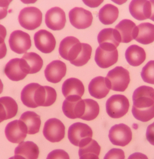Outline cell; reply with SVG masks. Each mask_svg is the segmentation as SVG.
Wrapping results in <instances>:
<instances>
[{"instance_id": "6da1fadb", "label": "cell", "mask_w": 154, "mask_h": 159, "mask_svg": "<svg viewBox=\"0 0 154 159\" xmlns=\"http://www.w3.org/2000/svg\"><path fill=\"white\" fill-rule=\"evenodd\" d=\"M59 52L64 59L79 67L84 66L90 59L92 48L88 44L81 43L75 37L69 36L61 41Z\"/></svg>"}, {"instance_id": "7a4b0ae2", "label": "cell", "mask_w": 154, "mask_h": 159, "mask_svg": "<svg viewBox=\"0 0 154 159\" xmlns=\"http://www.w3.org/2000/svg\"><path fill=\"white\" fill-rule=\"evenodd\" d=\"M93 135L90 127L84 123H74L68 130V137L70 142L79 148L88 143L92 140Z\"/></svg>"}, {"instance_id": "3957f363", "label": "cell", "mask_w": 154, "mask_h": 159, "mask_svg": "<svg viewBox=\"0 0 154 159\" xmlns=\"http://www.w3.org/2000/svg\"><path fill=\"white\" fill-rule=\"evenodd\" d=\"M106 78L110 89L117 92L125 91L130 81L129 71L121 66L110 70Z\"/></svg>"}, {"instance_id": "277c9868", "label": "cell", "mask_w": 154, "mask_h": 159, "mask_svg": "<svg viewBox=\"0 0 154 159\" xmlns=\"http://www.w3.org/2000/svg\"><path fill=\"white\" fill-rule=\"evenodd\" d=\"M129 102L125 96L120 94L112 96L106 102L107 113L112 118L122 117L129 111Z\"/></svg>"}, {"instance_id": "5b68a950", "label": "cell", "mask_w": 154, "mask_h": 159, "mask_svg": "<svg viewBox=\"0 0 154 159\" xmlns=\"http://www.w3.org/2000/svg\"><path fill=\"white\" fill-rule=\"evenodd\" d=\"M20 25L26 30H33L41 25L43 14L35 7H27L20 11L18 17Z\"/></svg>"}, {"instance_id": "8992f818", "label": "cell", "mask_w": 154, "mask_h": 159, "mask_svg": "<svg viewBox=\"0 0 154 159\" xmlns=\"http://www.w3.org/2000/svg\"><path fill=\"white\" fill-rule=\"evenodd\" d=\"M85 109L84 100L82 99L80 97H69L63 103V112L69 119H81L84 114Z\"/></svg>"}, {"instance_id": "52a82bcc", "label": "cell", "mask_w": 154, "mask_h": 159, "mask_svg": "<svg viewBox=\"0 0 154 159\" xmlns=\"http://www.w3.org/2000/svg\"><path fill=\"white\" fill-rule=\"evenodd\" d=\"M109 138L114 145L125 147L132 140V130L129 127L125 124L116 125L110 129Z\"/></svg>"}, {"instance_id": "ba28073f", "label": "cell", "mask_w": 154, "mask_h": 159, "mask_svg": "<svg viewBox=\"0 0 154 159\" xmlns=\"http://www.w3.org/2000/svg\"><path fill=\"white\" fill-rule=\"evenodd\" d=\"M43 134L45 138L50 142L58 143L65 138V125L58 119H49L45 123Z\"/></svg>"}, {"instance_id": "9c48e42d", "label": "cell", "mask_w": 154, "mask_h": 159, "mask_svg": "<svg viewBox=\"0 0 154 159\" xmlns=\"http://www.w3.org/2000/svg\"><path fill=\"white\" fill-rule=\"evenodd\" d=\"M133 106L138 109L148 108L154 105V89L142 86L137 88L133 95Z\"/></svg>"}, {"instance_id": "30bf717a", "label": "cell", "mask_w": 154, "mask_h": 159, "mask_svg": "<svg viewBox=\"0 0 154 159\" xmlns=\"http://www.w3.org/2000/svg\"><path fill=\"white\" fill-rule=\"evenodd\" d=\"M9 43L11 50L19 54L26 52L32 46L29 35L19 30L14 31L11 34Z\"/></svg>"}, {"instance_id": "8fae6325", "label": "cell", "mask_w": 154, "mask_h": 159, "mask_svg": "<svg viewBox=\"0 0 154 159\" xmlns=\"http://www.w3.org/2000/svg\"><path fill=\"white\" fill-rule=\"evenodd\" d=\"M69 16L71 24L79 30L89 27L93 22L92 13L83 8H74L69 12Z\"/></svg>"}, {"instance_id": "7c38bea8", "label": "cell", "mask_w": 154, "mask_h": 159, "mask_svg": "<svg viewBox=\"0 0 154 159\" xmlns=\"http://www.w3.org/2000/svg\"><path fill=\"white\" fill-rule=\"evenodd\" d=\"M8 140L13 143H22L28 134L27 128L20 120H15L7 124L5 130Z\"/></svg>"}, {"instance_id": "4fadbf2b", "label": "cell", "mask_w": 154, "mask_h": 159, "mask_svg": "<svg viewBox=\"0 0 154 159\" xmlns=\"http://www.w3.org/2000/svg\"><path fill=\"white\" fill-rule=\"evenodd\" d=\"M57 92L54 88L48 86L38 84L34 94V103L36 107H48L52 106L56 102Z\"/></svg>"}, {"instance_id": "5bb4252c", "label": "cell", "mask_w": 154, "mask_h": 159, "mask_svg": "<svg viewBox=\"0 0 154 159\" xmlns=\"http://www.w3.org/2000/svg\"><path fill=\"white\" fill-rule=\"evenodd\" d=\"M118 57L117 49H113L99 46L96 50L95 61L100 68L106 69L117 62Z\"/></svg>"}, {"instance_id": "9a60e30c", "label": "cell", "mask_w": 154, "mask_h": 159, "mask_svg": "<svg viewBox=\"0 0 154 159\" xmlns=\"http://www.w3.org/2000/svg\"><path fill=\"white\" fill-rule=\"evenodd\" d=\"M35 45L38 50L43 53L52 52L55 49L56 41L51 32L45 30L37 32L34 36Z\"/></svg>"}, {"instance_id": "2e32d148", "label": "cell", "mask_w": 154, "mask_h": 159, "mask_svg": "<svg viewBox=\"0 0 154 159\" xmlns=\"http://www.w3.org/2000/svg\"><path fill=\"white\" fill-rule=\"evenodd\" d=\"M66 22V13L59 7L52 8L45 16L46 25L52 30H60L65 27Z\"/></svg>"}, {"instance_id": "e0dca14e", "label": "cell", "mask_w": 154, "mask_h": 159, "mask_svg": "<svg viewBox=\"0 0 154 159\" xmlns=\"http://www.w3.org/2000/svg\"><path fill=\"white\" fill-rule=\"evenodd\" d=\"M67 68L66 64L60 60L51 62L46 67L45 76L48 81L57 84L66 75Z\"/></svg>"}, {"instance_id": "ac0fdd59", "label": "cell", "mask_w": 154, "mask_h": 159, "mask_svg": "<svg viewBox=\"0 0 154 159\" xmlns=\"http://www.w3.org/2000/svg\"><path fill=\"white\" fill-rule=\"evenodd\" d=\"M20 63L23 70L27 75L38 72L43 64L40 56L35 52L25 53L20 59Z\"/></svg>"}, {"instance_id": "d6986e66", "label": "cell", "mask_w": 154, "mask_h": 159, "mask_svg": "<svg viewBox=\"0 0 154 159\" xmlns=\"http://www.w3.org/2000/svg\"><path fill=\"white\" fill-rule=\"evenodd\" d=\"M152 6L150 1H132L129 6V10L132 16L138 20L149 19Z\"/></svg>"}, {"instance_id": "ffe728a7", "label": "cell", "mask_w": 154, "mask_h": 159, "mask_svg": "<svg viewBox=\"0 0 154 159\" xmlns=\"http://www.w3.org/2000/svg\"><path fill=\"white\" fill-rule=\"evenodd\" d=\"M115 29L120 34L121 43H128L135 39L137 37L138 28L136 24L131 20H122L116 26Z\"/></svg>"}, {"instance_id": "44dd1931", "label": "cell", "mask_w": 154, "mask_h": 159, "mask_svg": "<svg viewBox=\"0 0 154 159\" xmlns=\"http://www.w3.org/2000/svg\"><path fill=\"white\" fill-rule=\"evenodd\" d=\"M97 40L100 46L116 49L121 41L119 32L112 28H106L101 30L98 35Z\"/></svg>"}, {"instance_id": "7402d4cb", "label": "cell", "mask_w": 154, "mask_h": 159, "mask_svg": "<svg viewBox=\"0 0 154 159\" xmlns=\"http://www.w3.org/2000/svg\"><path fill=\"white\" fill-rule=\"evenodd\" d=\"M88 91L93 98L98 99L105 98L110 91L106 78L98 76L93 79L89 84Z\"/></svg>"}, {"instance_id": "603a6c76", "label": "cell", "mask_w": 154, "mask_h": 159, "mask_svg": "<svg viewBox=\"0 0 154 159\" xmlns=\"http://www.w3.org/2000/svg\"><path fill=\"white\" fill-rule=\"evenodd\" d=\"M18 106L15 100L10 97L0 98V123L13 118L18 112Z\"/></svg>"}, {"instance_id": "cb8c5ba5", "label": "cell", "mask_w": 154, "mask_h": 159, "mask_svg": "<svg viewBox=\"0 0 154 159\" xmlns=\"http://www.w3.org/2000/svg\"><path fill=\"white\" fill-rule=\"evenodd\" d=\"M84 86L83 83L77 78H71L64 82L62 92L64 97H79L82 98L84 93Z\"/></svg>"}, {"instance_id": "d4e9b609", "label": "cell", "mask_w": 154, "mask_h": 159, "mask_svg": "<svg viewBox=\"0 0 154 159\" xmlns=\"http://www.w3.org/2000/svg\"><path fill=\"white\" fill-rule=\"evenodd\" d=\"M4 72L7 77L13 81L22 80L27 75L22 67L20 58L10 60L5 66Z\"/></svg>"}, {"instance_id": "484cf974", "label": "cell", "mask_w": 154, "mask_h": 159, "mask_svg": "<svg viewBox=\"0 0 154 159\" xmlns=\"http://www.w3.org/2000/svg\"><path fill=\"white\" fill-rule=\"evenodd\" d=\"M125 56L128 63L133 66H140L146 58L145 50L137 45L129 46L126 51Z\"/></svg>"}, {"instance_id": "4316f807", "label": "cell", "mask_w": 154, "mask_h": 159, "mask_svg": "<svg viewBox=\"0 0 154 159\" xmlns=\"http://www.w3.org/2000/svg\"><path fill=\"white\" fill-rule=\"evenodd\" d=\"M39 154L38 147L31 141L20 143L15 150V155L21 156L25 159H38Z\"/></svg>"}, {"instance_id": "83f0119b", "label": "cell", "mask_w": 154, "mask_h": 159, "mask_svg": "<svg viewBox=\"0 0 154 159\" xmlns=\"http://www.w3.org/2000/svg\"><path fill=\"white\" fill-rule=\"evenodd\" d=\"M20 120L22 121L26 126L29 134H35L39 131L41 125L40 116L34 112H25L22 114Z\"/></svg>"}, {"instance_id": "f1b7e54d", "label": "cell", "mask_w": 154, "mask_h": 159, "mask_svg": "<svg viewBox=\"0 0 154 159\" xmlns=\"http://www.w3.org/2000/svg\"><path fill=\"white\" fill-rule=\"evenodd\" d=\"M137 42L142 44H149L154 42V25L150 23H143L137 26Z\"/></svg>"}, {"instance_id": "f546056e", "label": "cell", "mask_w": 154, "mask_h": 159, "mask_svg": "<svg viewBox=\"0 0 154 159\" xmlns=\"http://www.w3.org/2000/svg\"><path fill=\"white\" fill-rule=\"evenodd\" d=\"M119 14V9L116 7L107 4L100 10L98 18L101 22L104 25H111L116 20Z\"/></svg>"}, {"instance_id": "4dcf8cb0", "label": "cell", "mask_w": 154, "mask_h": 159, "mask_svg": "<svg viewBox=\"0 0 154 159\" xmlns=\"http://www.w3.org/2000/svg\"><path fill=\"white\" fill-rule=\"evenodd\" d=\"M38 84L31 83L24 87L21 93V99L23 103L29 108H36L34 94Z\"/></svg>"}, {"instance_id": "1f68e13d", "label": "cell", "mask_w": 154, "mask_h": 159, "mask_svg": "<svg viewBox=\"0 0 154 159\" xmlns=\"http://www.w3.org/2000/svg\"><path fill=\"white\" fill-rule=\"evenodd\" d=\"M84 100L85 103V109L84 114L81 119L86 121L93 120L95 119L99 114V106L95 100L91 99Z\"/></svg>"}, {"instance_id": "d6a6232c", "label": "cell", "mask_w": 154, "mask_h": 159, "mask_svg": "<svg viewBox=\"0 0 154 159\" xmlns=\"http://www.w3.org/2000/svg\"><path fill=\"white\" fill-rule=\"evenodd\" d=\"M132 112L135 118L143 122H146L154 118V105L145 109H138L133 106Z\"/></svg>"}, {"instance_id": "836d02e7", "label": "cell", "mask_w": 154, "mask_h": 159, "mask_svg": "<svg viewBox=\"0 0 154 159\" xmlns=\"http://www.w3.org/2000/svg\"><path fill=\"white\" fill-rule=\"evenodd\" d=\"M141 75L145 83L154 84V61H150L145 65Z\"/></svg>"}, {"instance_id": "e575fe53", "label": "cell", "mask_w": 154, "mask_h": 159, "mask_svg": "<svg viewBox=\"0 0 154 159\" xmlns=\"http://www.w3.org/2000/svg\"><path fill=\"white\" fill-rule=\"evenodd\" d=\"M104 159H125L123 150L119 148H112L105 155Z\"/></svg>"}, {"instance_id": "d590c367", "label": "cell", "mask_w": 154, "mask_h": 159, "mask_svg": "<svg viewBox=\"0 0 154 159\" xmlns=\"http://www.w3.org/2000/svg\"><path fill=\"white\" fill-rule=\"evenodd\" d=\"M47 159H70V158L66 151L62 149H56L48 154Z\"/></svg>"}, {"instance_id": "8d00e7d4", "label": "cell", "mask_w": 154, "mask_h": 159, "mask_svg": "<svg viewBox=\"0 0 154 159\" xmlns=\"http://www.w3.org/2000/svg\"><path fill=\"white\" fill-rule=\"evenodd\" d=\"M11 1H0V20L5 18L7 15V9Z\"/></svg>"}, {"instance_id": "74e56055", "label": "cell", "mask_w": 154, "mask_h": 159, "mask_svg": "<svg viewBox=\"0 0 154 159\" xmlns=\"http://www.w3.org/2000/svg\"><path fill=\"white\" fill-rule=\"evenodd\" d=\"M146 137L150 143L154 146V122L149 125L147 128Z\"/></svg>"}, {"instance_id": "f35d334b", "label": "cell", "mask_w": 154, "mask_h": 159, "mask_svg": "<svg viewBox=\"0 0 154 159\" xmlns=\"http://www.w3.org/2000/svg\"><path fill=\"white\" fill-rule=\"evenodd\" d=\"M7 31L6 28L0 25V44L4 43L5 39L7 36Z\"/></svg>"}, {"instance_id": "ab89813d", "label": "cell", "mask_w": 154, "mask_h": 159, "mask_svg": "<svg viewBox=\"0 0 154 159\" xmlns=\"http://www.w3.org/2000/svg\"><path fill=\"white\" fill-rule=\"evenodd\" d=\"M86 5L92 8L98 7L103 2V1H83Z\"/></svg>"}, {"instance_id": "60d3db41", "label": "cell", "mask_w": 154, "mask_h": 159, "mask_svg": "<svg viewBox=\"0 0 154 159\" xmlns=\"http://www.w3.org/2000/svg\"><path fill=\"white\" fill-rule=\"evenodd\" d=\"M128 159H148L147 157L144 154L140 152H135L132 154Z\"/></svg>"}, {"instance_id": "b9f144b4", "label": "cell", "mask_w": 154, "mask_h": 159, "mask_svg": "<svg viewBox=\"0 0 154 159\" xmlns=\"http://www.w3.org/2000/svg\"><path fill=\"white\" fill-rule=\"evenodd\" d=\"M7 48L6 43L0 44V59L3 58L7 55Z\"/></svg>"}, {"instance_id": "7bdbcfd3", "label": "cell", "mask_w": 154, "mask_h": 159, "mask_svg": "<svg viewBox=\"0 0 154 159\" xmlns=\"http://www.w3.org/2000/svg\"><path fill=\"white\" fill-rule=\"evenodd\" d=\"M150 2L152 6V10H151V16L149 19L154 22V1H150Z\"/></svg>"}, {"instance_id": "ee69618b", "label": "cell", "mask_w": 154, "mask_h": 159, "mask_svg": "<svg viewBox=\"0 0 154 159\" xmlns=\"http://www.w3.org/2000/svg\"><path fill=\"white\" fill-rule=\"evenodd\" d=\"M9 159H25L24 158L21 156H18V155H15L14 157H11Z\"/></svg>"}, {"instance_id": "f6af8a7d", "label": "cell", "mask_w": 154, "mask_h": 159, "mask_svg": "<svg viewBox=\"0 0 154 159\" xmlns=\"http://www.w3.org/2000/svg\"><path fill=\"white\" fill-rule=\"evenodd\" d=\"M3 90V84L0 79V94L2 93Z\"/></svg>"}]
</instances>
